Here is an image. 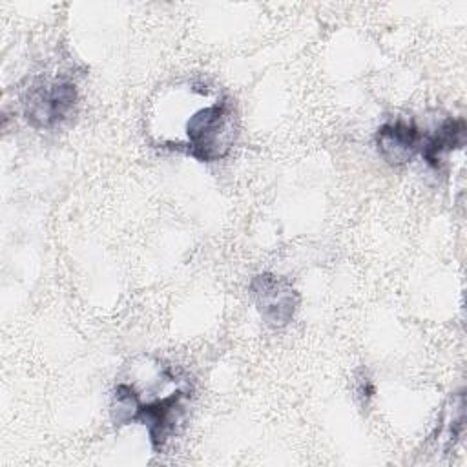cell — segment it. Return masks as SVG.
<instances>
[{
	"label": "cell",
	"mask_w": 467,
	"mask_h": 467,
	"mask_svg": "<svg viewBox=\"0 0 467 467\" xmlns=\"http://www.w3.org/2000/svg\"><path fill=\"white\" fill-rule=\"evenodd\" d=\"M192 383L173 365L153 361V379L119 381L111 396L115 425L142 423L153 451L161 452L184 421Z\"/></svg>",
	"instance_id": "6da1fadb"
},
{
	"label": "cell",
	"mask_w": 467,
	"mask_h": 467,
	"mask_svg": "<svg viewBox=\"0 0 467 467\" xmlns=\"http://www.w3.org/2000/svg\"><path fill=\"white\" fill-rule=\"evenodd\" d=\"M186 99V113L181 122V131L168 142L166 148L179 150L199 162H215L228 155L235 140V109L230 97L217 89L197 104L208 89L202 82H188L182 86Z\"/></svg>",
	"instance_id": "7a4b0ae2"
},
{
	"label": "cell",
	"mask_w": 467,
	"mask_h": 467,
	"mask_svg": "<svg viewBox=\"0 0 467 467\" xmlns=\"http://www.w3.org/2000/svg\"><path fill=\"white\" fill-rule=\"evenodd\" d=\"M77 100V86L71 80H42L27 89L24 117L35 130H57L73 117Z\"/></svg>",
	"instance_id": "3957f363"
},
{
	"label": "cell",
	"mask_w": 467,
	"mask_h": 467,
	"mask_svg": "<svg viewBox=\"0 0 467 467\" xmlns=\"http://www.w3.org/2000/svg\"><path fill=\"white\" fill-rule=\"evenodd\" d=\"M250 296L259 316L272 328L286 327L294 319L299 305V294L292 283L270 272H263L252 277Z\"/></svg>",
	"instance_id": "277c9868"
},
{
	"label": "cell",
	"mask_w": 467,
	"mask_h": 467,
	"mask_svg": "<svg viewBox=\"0 0 467 467\" xmlns=\"http://www.w3.org/2000/svg\"><path fill=\"white\" fill-rule=\"evenodd\" d=\"M421 137L423 133L414 122L396 119L378 128L376 148L383 161L398 166L409 162L416 153H420Z\"/></svg>",
	"instance_id": "5b68a950"
},
{
	"label": "cell",
	"mask_w": 467,
	"mask_h": 467,
	"mask_svg": "<svg viewBox=\"0 0 467 467\" xmlns=\"http://www.w3.org/2000/svg\"><path fill=\"white\" fill-rule=\"evenodd\" d=\"M465 142V120L463 119H445L434 131L423 133L420 155L425 164L432 170H440L447 153L462 148Z\"/></svg>",
	"instance_id": "8992f818"
},
{
	"label": "cell",
	"mask_w": 467,
	"mask_h": 467,
	"mask_svg": "<svg viewBox=\"0 0 467 467\" xmlns=\"http://www.w3.org/2000/svg\"><path fill=\"white\" fill-rule=\"evenodd\" d=\"M358 396L367 403L374 396V385L368 378H359L358 381Z\"/></svg>",
	"instance_id": "52a82bcc"
}]
</instances>
